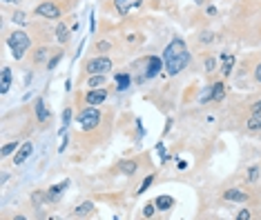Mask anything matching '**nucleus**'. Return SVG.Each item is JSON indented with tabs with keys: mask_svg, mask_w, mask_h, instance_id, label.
Here are the masks:
<instances>
[{
	"mask_svg": "<svg viewBox=\"0 0 261 220\" xmlns=\"http://www.w3.org/2000/svg\"><path fill=\"white\" fill-rule=\"evenodd\" d=\"M163 62H165V71H168L170 76L181 74V71L188 67V62H190V49H188L186 40L183 38L172 40V43L165 47V51H163Z\"/></svg>",
	"mask_w": 261,
	"mask_h": 220,
	"instance_id": "nucleus-1",
	"label": "nucleus"
},
{
	"mask_svg": "<svg viewBox=\"0 0 261 220\" xmlns=\"http://www.w3.org/2000/svg\"><path fill=\"white\" fill-rule=\"evenodd\" d=\"M7 47H9L11 56H14L16 60H20L29 51V47H32V38H29L27 32H22V29H14V32L7 36Z\"/></svg>",
	"mask_w": 261,
	"mask_h": 220,
	"instance_id": "nucleus-2",
	"label": "nucleus"
},
{
	"mask_svg": "<svg viewBox=\"0 0 261 220\" xmlns=\"http://www.w3.org/2000/svg\"><path fill=\"white\" fill-rule=\"evenodd\" d=\"M76 122L81 124L83 132H92V129H96L98 124H100V111L94 105L85 107V109H81V114H79V118H76Z\"/></svg>",
	"mask_w": 261,
	"mask_h": 220,
	"instance_id": "nucleus-3",
	"label": "nucleus"
},
{
	"mask_svg": "<svg viewBox=\"0 0 261 220\" xmlns=\"http://www.w3.org/2000/svg\"><path fill=\"white\" fill-rule=\"evenodd\" d=\"M112 58L108 56V53H98V56H94V58H87L85 60V71L90 76H94V74H110L112 71Z\"/></svg>",
	"mask_w": 261,
	"mask_h": 220,
	"instance_id": "nucleus-4",
	"label": "nucleus"
},
{
	"mask_svg": "<svg viewBox=\"0 0 261 220\" xmlns=\"http://www.w3.org/2000/svg\"><path fill=\"white\" fill-rule=\"evenodd\" d=\"M141 67H143V74L139 76V82H143V80L156 78V76L161 74V69L165 67V62L161 60V58H156V56H147V58H143Z\"/></svg>",
	"mask_w": 261,
	"mask_h": 220,
	"instance_id": "nucleus-5",
	"label": "nucleus"
},
{
	"mask_svg": "<svg viewBox=\"0 0 261 220\" xmlns=\"http://www.w3.org/2000/svg\"><path fill=\"white\" fill-rule=\"evenodd\" d=\"M34 14L45 18V20H58L61 18V7H58L56 3H51V0H45V3H40L36 9H34Z\"/></svg>",
	"mask_w": 261,
	"mask_h": 220,
	"instance_id": "nucleus-6",
	"label": "nucleus"
},
{
	"mask_svg": "<svg viewBox=\"0 0 261 220\" xmlns=\"http://www.w3.org/2000/svg\"><path fill=\"white\" fill-rule=\"evenodd\" d=\"M105 100H108V89L105 87H98V89H87L85 93V103L87 105H103Z\"/></svg>",
	"mask_w": 261,
	"mask_h": 220,
	"instance_id": "nucleus-7",
	"label": "nucleus"
},
{
	"mask_svg": "<svg viewBox=\"0 0 261 220\" xmlns=\"http://www.w3.org/2000/svg\"><path fill=\"white\" fill-rule=\"evenodd\" d=\"M34 153V142L32 140H27V142H22V145L18 147V151L14 153V165H22V163H27V158Z\"/></svg>",
	"mask_w": 261,
	"mask_h": 220,
	"instance_id": "nucleus-8",
	"label": "nucleus"
},
{
	"mask_svg": "<svg viewBox=\"0 0 261 220\" xmlns=\"http://www.w3.org/2000/svg\"><path fill=\"white\" fill-rule=\"evenodd\" d=\"M143 5V0H114V9L118 16H127L132 9H139Z\"/></svg>",
	"mask_w": 261,
	"mask_h": 220,
	"instance_id": "nucleus-9",
	"label": "nucleus"
},
{
	"mask_svg": "<svg viewBox=\"0 0 261 220\" xmlns=\"http://www.w3.org/2000/svg\"><path fill=\"white\" fill-rule=\"evenodd\" d=\"M69 187V178H65L63 182H58V185H51L49 189H47V194H45V198L49 200V203H56V200H61V196L63 192Z\"/></svg>",
	"mask_w": 261,
	"mask_h": 220,
	"instance_id": "nucleus-10",
	"label": "nucleus"
},
{
	"mask_svg": "<svg viewBox=\"0 0 261 220\" xmlns=\"http://www.w3.org/2000/svg\"><path fill=\"white\" fill-rule=\"evenodd\" d=\"M34 114H36V120L40 124H45L51 118V111L47 109V103L43 98H36V103H34Z\"/></svg>",
	"mask_w": 261,
	"mask_h": 220,
	"instance_id": "nucleus-11",
	"label": "nucleus"
},
{
	"mask_svg": "<svg viewBox=\"0 0 261 220\" xmlns=\"http://www.w3.org/2000/svg\"><path fill=\"white\" fill-rule=\"evenodd\" d=\"M225 98V85L223 82H212L210 85V100L212 103H221Z\"/></svg>",
	"mask_w": 261,
	"mask_h": 220,
	"instance_id": "nucleus-12",
	"label": "nucleus"
},
{
	"mask_svg": "<svg viewBox=\"0 0 261 220\" xmlns=\"http://www.w3.org/2000/svg\"><path fill=\"white\" fill-rule=\"evenodd\" d=\"M11 80H14V76H11V69L9 67H3L0 71V93H7L11 89Z\"/></svg>",
	"mask_w": 261,
	"mask_h": 220,
	"instance_id": "nucleus-13",
	"label": "nucleus"
},
{
	"mask_svg": "<svg viewBox=\"0 0 261 220\" xmlns=\"http://www.w3.org/2000/svg\"><path fill=\"white\" fill-rule=\"evenodd\" d=\"M223 198L228 200V203H246V200H248V194L241 192V189H228V192L223 194Z\"/></svg>",
	"mask_w": 261,
	"mask_h": 220,
	"instance_id": "nucleus-14",
	"label": "nucleus"
},
{
	"mask_svg": "<svg viewBox=\"0 0 261 220\" xmlns=\"http://www.w3.org/2000/svg\"><path fill=\"white\" fill-rule=\"evenodd\" d=\"M108 85V74H94L87 78V87L90 89H98V87H105Z\"/></svg>",
	"mask_w": 261,
	"mask_h": 220,
	"instance_id": "nucleus-15",
	"label": "nucleus"
},
{
	"mask_svg": "<svg viewBox=\"0 0 261 220\" xmlns=\"http://www.w3.org/2000/svg\"><path fill=\"white\" fill-rule=\"evenodd\" d=\"M154 205H156L159 211H170L172 207H174V198H172V196H159V198L154 200Z\"/></svg>",
	"mask_w": 261,
	"mask_h": 220,
	"instance_id": "nucleus-16",
	"label": "nucleus"
},
{
	"mask_svg": "<svg viewBox=\"0 0 261 220\" xmlns=\"http://www.w3.org/2000/svg\"><path fill=\"white\" fill-rule=\"evenodd\" d=\"M94 211H96L94 203H83V205H79V207L74 209V216H76V218H87V216H92Z\"/></svg>",
	"mask_w": 261,
	"mask_h": 220,
	"instance_id": "nucleus-17",
	"label": "nucleus"
},
{
	"mask_svg": "<svg viewBox=\"0 0 261 220\" xmlns=\"http://www.w3.org/2000/svg\"><path fill=\"white\" fill-rule=\"evenodd\" d=\"M221 60H223L221 74L230 76V74H232V67H234V56H232V53H221Z\"/></svg>",
	"mask_w": 261,
	"mask_h": 220,
	"instance_id": "nucleus-18",
	"label": "nucleus"
},
{
	"mask_svg": "<svg viewBox=\"0 0 261 220\" xmlns=\"http://www.w3.org/2000/svg\"><path fill=\"white\" fill-rule=\"evenodd\" d=\"M118 169H121L123 176H134L136 169H139V165H136V160H123V163L118 165Z\"/></svg>",
	"mask_w": 261,
	"mask_h": 220,
	"instance_id": "nucleus-19",
	"label": "nucleus"
},
{
	"mask_svg": "<svg viewBox=\"0 0 261 220\" xmlns=\"http://www.w3.org/2000/svg\"><path fill=\"white\" fill-rule=\"evenodd\" d=\"M18 147H20V142H18V140L5 142V145H3V149H0V156H3V158H9L11 153H16V151H18Z\"/></svg>",
	"mask_w": 261,
	"mask_h": 220,
	"instance_id": "nucleus-20",
	"label": "nucleus"
},
{
	"mask_svg": "<svg viewBox=\"0 0 261 220\" xmlns=\"http://www.w3.org/2000/svg\"><path fill=\"white\" fill-rule=\"evenodd\" d=\"M56 40L61 45H65L69 40V29H67V25H65V22H58L56 25Z\"/></svg>",
	"mask_w": 261,
	"mask_h": 220,
	"instance_id": "nucleus-21",
	"label": "nucleus"
},
{
	"mask_svg": "<svg viewBox=\"0 0 261 220\" xmlns=\"http://www.w3.org/2000/svg\"><path fill=\"white\" fill-rule=\"evenodd\" d=\"M246 127H248V132H261V114H250Z\"/></svg>",
	"mask_w": 261,
	"mask_h": 220,
	"instance_id": "nucleus-22",
	"label": "nucleus"
},
{
	"mask_svg": "<svg viewBox=\"0 0 261 220\" xmlns=\"http://www.w3.org/2000/svg\"><path fill=\"white\" fill-rule=\"evenodd\" d=\"M129 82H132V76L129 74H116V89L118 91H125L129 87Z\"/></svg>",
	"mask_w": 261,
	"mask_h": 220,
	"instance_id": "nucleus-23",
	"label": "nucleus"
},
{
	"mask_svg": "<svg viewBox=\"0 0 261 220\" xmlns=\"http://www.w3.org/2000/svg\"><path fill=\"white\" fill-rule=\"evenodd\" d=\"M49 56H51V49H49V47H38L36 53H34V62L49 60Z\"/></svg>",
	"mask_w": 261,
	"mask_h": 220,
	"instance_id": "nucleus-24",
	"label": "nucleus"
},
{
	"mask_svg": "<svg viewBox=\"0 0 261 220\" xmlns=\"http://www.w3.org/2000/svg\"><path fill=\"white\" fill-rule=\"evenodd\" d=\"M61 60H63V49H56V51H54V56H49V60H47V69L54 71Z\"/></svg>",
	"mask_w": 261,
	"mask_h": 220,
	"instance_id": "nucleus-25",
	"label": "nucleus"
},
{
	"mask_svg": "<svg viewBox=\"0 0 261 220\" xmlns=\"http://www.w3.org/2000/svg\"><path fill=\"white\" fill-rule=\"evenodd\" d=\"M259 178H261V167H257V165L248 167V171H246V180L248 182H257Z\"/></svg>",
	"mask_w": 261,
	"mask_h": 220,
	"instance_id": "nucleus-26",
	"label": "nucleus"
},
{
	"mask_svg": "<svg viewBox=\"0 0 261 220\" xmlns=\"http://www.w3.org/2000/svg\"><path fill=\"white\" fill-rule=\"evenodd\" d=\"M110 49H112V43H110V40H98V43L94 45V51H96V53H103V56H105V53H108Z\"/></svg>",
	"mask_w": 261,
	"mask_h": 220,
	"instance_id": "nucleus-27",
	"label": "nucleus"
},
{
	"mask_svg": "<svg viewBox=\"0 0 261 220\" xmlns=\"http://www.w3.org/2000/svg\"><path fill=\"white\" fill-rule=\"evenodd\" d=\"M152 182H154V174H150V176H145V180L143 182H141V187L139 189H136V194H145L147 192V189H150V185H152Z\"/></svg>",
	"mask_w": 261,
	"mask_h": 220,
	"instance_id": "nucleus-28",
	"label": "nucleus"
},
{
	"mask_svg": "<svg viewBox=\"0 0 261 220\" xmlns=\"http://www.w3.org/2000/svg\"><path fill=\"white\" fill-rule=\"evenodd\" d=\"M203 67H205L207 74H212V71H217V58H215V56H207L205 60H203Z\"/></svg>",
	"mask_w": 261,
	"mask_h": 220,
	"instance_id": "nucleus-29",
	"label": "nucleus"
},
{
	"mask_svg": "<svg viewBox=\"0 0 261 220\" xmlns=\"http://www.w3.org/2000/svg\"><path fill=\"white\" fill-rule=\"evenodd\" d=\"M199 40H201L203 45H212V43H215V34L207 32V29H205V32H201V34H199Z\"/></svg>",
	"mask_w": 261,
	"mask_h": 220,
	"instance_id": "nucleus-30",
	"label": "nucleus"
},
{
	"mask_svg": "<svg viewBox=\"0 0 261 220\" xmlns=\"http://www.w3.org/2000/svg\"><path fill=\"white\" fill-rule=\"evenodd\" d=\"M11 20L18 22V25H27V14L25 11H14V16H11Z\"/></svg>",
	"mask_w": 261,
	"mask_h": 220,
	"instance_id": "nucleus-31",
	"label": "nucleus"
},
{
	"mask_svg": "<svg viewBox=\"0 0 261 220\" xmlns=\"http://www.w3.org/2000/svg\"><path fill=\"white\" fill-rule=\"evenodd\" d=\"M69 122H72V109H65L63 111V129H61V134H65V129L69 127Z\"/></svg>",
	"mask_w": 261,
	"mask_h": 220,
	"instance_id": "nucleus-32",
	"label": "nucleus"
},
{
	"mask_svg": "<svg viewBox=\"0 0 261 220\" xmlns=\"http://www.w3.org/2000/svg\"><path fill=\"white\" fill-rule=\"evenodd\" d=\"M156 211H159V209H156V205H154V203H152V205H145V207H143V216H145V218H152V216H154V213H156Z\"/></svg>",
	"mask_w": 261,
	"mask_h": 220,
	"instance_id": "nucleus-33",
	"label": "nucleus"
},
{
	"mask_svg": "<svg viewBox=\"0 0 261 220\" xmlns=\"http://www.w3.org/2000/svg\"><path fill=\"white\" fill-rule=\"evenodd\" d=\"M252 218V211L250 209H241L239 213H237V220H250Z\"/></svg>",
	"mask_w": 261,
	"mask_h": 220,
	"instance_id": "nucleus-34",
	"label": "nucleus"
},
{
	"mask_svg": "<svg viewBox=\"0 0 261 220\" xmlns=\"http://www.w3.org/2000/svg\"><path fill=\"white\" fill-rule=\"evenodd\" d=\"M254 80H257L259 85H261V62L257 65V67H254Z\"/></svg>",
	"mask_w": 261,
	"mask_h": 220,
	"instance_id": "nucleus-35",
	"label": "nucleus"
},
{
	"mask_svg": "<svg viewBox=\"0 0 261 220\" xmlns=\"http://www.w3.org/2000/svg\"><path fill=\"white\" fill-rule=\"evenodd\" d=\"M252 114H261V98H259L257 103L252 105Z\"/></svg>",
	"mask_w": 261,
	"mask_h": 220,
	"instance_id": "nucleus-36",
	"label": "nucleus"
},
{
	"mask_svg": "<svg viewBox=\"0 0 261 220\" xmlns=\"http://www.w3.org/2000/svg\"><path fill=\"white\" fill-rule=\"evenodd\" d=\"M205 14H207V16H215V14H217L215 5H207V7H205Z\"/></svg>",
	"mask_w": 261,
	"mask_h": 220,
	"instance_id": "nucleus-37",
	"label": "nucleus"
},
{
	"mask_svg": "<svg viewBox=\"0 0 261 220\" xmlns=\"http://www.w3.org/2000/svg\"><path fill=\"white\" fill-rule=\"evenodd\" d=\"M67 140H69V138H67V136H65L63 142H61V151H65V147H67Z\"/></svg>",
	"mask_w": 261,
	"mask_h": 220,
	"instance_id": "nucleus-38",
	"label": "nucleus"
},
{
	"mask_svg": "<svg viewBox=\"0 0 261 220\" xmlns=\"http://www.w3.org/2000/svg\"><path fill=\"white\" fill-rule=\"evenodd\" d=\"M3 3H5V5H18L20 0H3Z\"/></svg>",
	"mask_w": 261,
	"mask_h": 220,
	"instance_id": "nucleus-39",
	"label": "nucleus"
},
{
	"mask_svg": "<svg viewBox=\"0 0 261 220\" xmlns=\"http://www.w3.org/2000/svg\"><path fill=\"white\" fill-rule=\"evenodd\" d=\"M205 3V0H194V5H203Z\"/></svg>",
	"mask_w": 261,
	"mask_h": 220,
	"instance_id": "nucleus-40",
	"label": "nucleus"
}]
</instances>
